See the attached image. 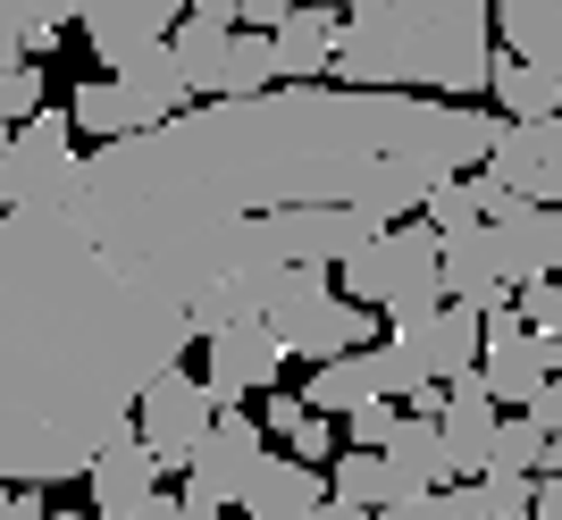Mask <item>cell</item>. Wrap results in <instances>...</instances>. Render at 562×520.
Returning <instances> with one entry per match:
<instances>
[{"label":"cell","mask_w":562,"mask_h":520,"mask_svg":"<svg viewBox=\"0 0 562 520\" xmlns=\"http://www.w3.org/2000/svg\"><path fill=\"white\" fill-rule=\"evenodd\" d=\"M34 110H43V68H34V59H0V151H9V135H18Z\"/></svg>","instance_id":"obj_28"},{"label":"cell","mask_w":562,"mask_h":520,"mask_svg":"<svg viewBox=\"0 0 562 520\" xmlns=\"http://www.w3.org/2000/svg\"><path fill=\"white\" fill-rule=\"evenodd\" d=\"M186 520H244V512H211V504H186Z\"/></svg>","instance_id":"obj_38"},{"label":"cell","mask_w":562,"mask_h":520,"mask_svg":"<svg viewBox=\"0 0 562 520\" xmlns=\"http://www.w3.org/2000/svg\"><path fill=\"white\" fill-rule=\"evenodd\" d=\"M328 504V478L311 471V462H294V453H260L252 487H244V504L235 512L244 520H311Z\"/></svg>","instance_id":"obj_20"},{"label":"cell","mask_w":562,"mask_h":520,"mask_svg":"<svg viewBox=\"0 0 562 520\" xmlns=\"http://www.w3.org/2000/svg\"><path fill=\"white\" fill-rule=\"evenodd\" d=\"M285 445H294V462H311V471H319V462H328V453H336V428H328V411H311V420L294 428Z\"/></svg>","instance_id":"obj_31"},{"label":"cell","mask_w":562,"mask_h":520,"mask_svg":"<svg viewBox=\"0 0 562 520\" xmlns=\"http://www.w3.org/2000/svg\"><path fill=\"white\" fill-rule=\"evenodd\" d=\"M495 143V110L370 84H269L252 101H193L168 126L93 143L59 177V211L101 252L193 310L227 278L244 218L294 202L420 211L446 177H470Z\"/></svg>","instance_id":"obj_1"},{"label":"cell","mask_w":562,"mask_h":520,"mask_svg":"<svg viewBox=\"0 0 562 520\" xmlns=\"http://www.w3.org/2000/svg\"><path fill=\"white\" fill-rule=\"evenodd\" d=\"M370 520H437V487H412V496H395V504H378Z\"/></svg>","instance_id":"obj_33"},{"label":"cell","mask_w":562,"mask_h":520,"mask_svg":"<svg viewBox=\"0 0 562 520\" xmlns=\"http://www.w3.org/2000/svg\"><path fill=\"white\" fill-rule=\"evenodd\" d=\"M110 76H117V93H126V110H135V135H143V126H168L193 101V84H186V68H177V50H168V43L126 50Z\"/></svg>","instance_id":"obj_19"},{"label":"cell","mask_w":562,"mask_h":520,"mask_svg":"<svg viewBox=\"0 0 562 520\" xmlns=\"http://www.w3.org/2000/svg\"><path fill=\"white\" fill-rule=\"evenodd\" d=\"M68 126H76V135H93V143L135 135V110H126V93H117V76H93V84H76Z\"/></svg>","instance_id":"obj_27"},{"label":"cell","mask_w":562,"mask_h":520,"mask_svg":"<svg viewBox=\"0 0 562 520\" xmlns=\"http://www.w3.org/2000/svg\"><path fill=\"white\" fill-rule=\"evenodd\" d=\"M285 9H294V0H235V18H244V25H260V34H269V25H278Z\"/></svg>","instance_id":"obj_35"},{"label":"cell","mask_w":562,"mask_h":520,"mask_svg":"<svg viewBox=\"0 0 562 520\" xmlns=\"http://www.w3.org/2000/svg\"><path fill=\"white\" fill-rule=\"evenodd\" d=\"M529 420H538L546 437H562V378H546L538 395H529Z\"/></svg>","instance_id":"obj_34"},{"label":"cell","mask_w":562,"mask_h":520,"mask_svg":"<svg viewBox=\"0 0 562 520\" xmlns=\"http://www.w3.org/2000/svg\"><path fill=\"white\" fill-rule=\"evenodd\" d=\"M269 84H278L269 34H260V25H235L227 50H218V68H211V84H202V101H252V93H269Z\"/></svg>","instance_id":"obj_22"},{"label":"cell","mask_w":562,"mask_h":520,"mask_svg":"<svg viewBox=\"0 0 562 520\" xmlns=\"http://www.w3.org/2000/svg\"><path fill=\"white\" fill-rule=\"evenodd\" d=\"M437 269H446V303L479 310V319L513 303V285H504V260H495L487 218H479V227H446V236H437Z\"/></svg>","instance_id":"obj_17"},{"label":"cell","mask_w":562,"mask_h":520,"mask_svg":"<svg viewBox=\"0 0 562 520\" xmlns=\"http://www.w3.org/2000/svg\"><path fill=\"white\" fill-rule=\"evenodd\" d=\"M85 496H93L101 520H135L143 504L160 496V462H151V445H143L135 428L126 437H110V445L93 453V471H85Z\"/></svg>","instance_id":"obj_18"},{"label":"cell","mask_w":562,"mask_h":520,"mask_svg":"<svg viewBox=\"0 0 562 520\" xmlns=\"http://www.w3.org/2000/svg\"><path fill=\"white\" fill-rule=\"evenodd\" d=\"M186 353L193 319L126 278L59 202L0 211V478H85Z\"/></svg>","instance_id":"obj_2"},{"label":"cell","mask_w":562,"mask_h":520,"mask_svg":"<svg viewBox=\"0 0 562 520\" xmlns=\"http://www.w3.org/2000/svg\"><path fill=\"white\" fill-rule=\"evenodd\" d=\"M386 471H395V487L412 496V487H453V471H446V437H437V420L428 411H403L395 420V437H386Z\"/></svg>","instance_id":"obj_23"},{"label":"cell","mask_w":562,"mask_h":520,"mask_svg":"<svg viewBox=\"0 0 562 520\" xmlns=\"http://www.w3.org/2000/svg\"><path fill=\"white\" fill-rule=\"evenodd\" d=\"M260 420L252 411H244V403H235V411H218L211 420V437H202V445L186 453V504H211V512H235V504H244V487H252V471H260Z\"/></svg>","instance_id":"obj_8"},{"label":"cell","mask_w":562,"mask_h":520,"mask_svg":"<svg viewBox=\"0 0 562 520\" xmlns=\"http://www.w3.org/2000/svg\"><path fill=\"white\" fill-rule=\"evenodd\" d=\"M495 260H504V285L529 278H562V202H504L487 218Z\"/></svg>","instance_id":"obj_13"},{"label":"cell","mask_w":562,"mask_h":520,"mask_svg":"<svg viewBox=\"0 0 562 520\" xmlns=\"http://www.w3.org/2000/svg\"><path fill=\"white\" fill-rule=\"evenodd\" d=\"M211 420H218V395L193 378L186 361H177V370H160V378L143 386V403H135V437L151 445V462H160V471H186V453L211 437Z\"/></svg>","instance_id":"obj_7"},{"label":"cell","mask_w":562,"mask_h":520,"mask_svg":"<svg viewBox=\"0 0 562 520\" xmlns=\"http://www.w3.org/2000/svg\"><path fill=\"white\" fill-rule=\"evenodd\" d=\"M479 310H462V303H437V310H420V319H395V344L412 353V370H420L428 386H446V378H462V370H479Z\"/></svg>","instance_id":"obj_14"},{"label":"cell","mask_w":562,"mask_h":520,"mask_svg":"<svg viewBox=\"0 0 562 520\" xmlns=\"http://www.w3.org/2000/svg\"><path fill=\"white\" fill-rule=\"evenodd\" d=\"M260 420L278 428V437H294V428L311 420V403H303V395H285V386H269V395H260Z\"/></svg>","instance_id":"obj_32"},{"label":"cell","mask_w":562,"mask_h":520,"mask_svg":"<svg viewBox=\"0 0 562 520\" xmlns=\"http://www.w3.org/2000/svg\"><path fill=\"white\" fill-rule=\"evenodd\" d=\"M479 378H487L495 403L529 411V395H538L546 378H562V336H538L513 303L487 310V328H479Z\"/></svg>","instance_id":"obj_6"},{"label":"cell","mask_w":562,"mask_h":520,"mask_svg":"<svg viewBox=\"0 0 562 520\" xmlns=\"http://www.w3.org/2000/svg\"><path fill=\"white\" fill-rule=\"evenodd\" d=\"M428 420H437V437H446V471L453 478H479L495 453V420H504V403L487 395V378L479 370H462V378H446V395L428 403Z\"/></svg>","instance_id":"obj_12"},{"label":"cell","mask_w":562,"mask_h":520,"mask_svg":"<svg viewBox=\"0 0 562 520\" xmlns=\"http://www.w3.org/2000/svg\"><path fill=\"white\" fill-rule=\"evenodd\" d=\"M336 294L345 303H370L386 310V319H420V310L446 303V269H437V227L428 218H412V227H378L361 252L336 260Z\"/></svg>","instance_id":"obj_4"},{"label":"cell","mask_w":562,"mask_h":520,"mask_svg":"<svg viewBox=\"0 0 562 520\" xmlns=\"http://www.w3.org/2000/svg\"><path fill=\"white\" fill-rule=\"evenodd\" d=\"M328 496H336V504H361V512H378V504H395L403 487H395V471H386V453L345 445V453H336V471H328Z\"/></svg>","instance_id":"obj_26"},{"label":"cell","mask_w":562,"mask_h":520,"mask_svg":"<svg viewBox=\"0 0 562 520\" xmlns=\"http://www.w3.org/2000/svg\"><path fill=\"white\" fill-rule=\"evenodd\" d=\"M311 520H370V512H361V504H336V496H328V504H319Z\"/></svg>","instance_id":"obj_37"},{"label":"cell","mask_w":562,"mask_h":520,"mask_svg":"<svg viewBox=\"0 0 562 520\" xmlns=\"http://www.w3.org/2000/svg\"><path fill=\"white\" fill-rule=\"evenodd\" d=\"M59 25H76L68 0H0V59H43Z\"/></svg>","instance_id":"obj_25"},{"label":"cell","mask_w":562,"mask_h":520,"mask_svg":"<svg viewBox=\"0 0 562 520\" xmlns=\"http://www.w3.org/2000/svg\"><path fill=\"white\" fill-rule=\"evenodd\" d=\"M336 43H345V9H328V0H294V9L269 25L278 84H328V76H336Z\"/></svg>","instance_id":"obj_16"},{"label":"cell","mask_w":562,"mask_h":520,"mask_svg":"<svg viewBox=\"0 0 562 520\" xmlns=\"http://www.w3.org/2000/svg\"><path fill=\"white\" fill-rule=\"evenodd\" d=\"M68 168H76V126H68V110H50V101H43V110L9 135V151H0V211L50 202Z\"/></svg>","instance_id":"obj_9"},{"label":"cell","mask_w":562,"mask_h":520,"mask_svg":"<svg viewBox=\"0 0 562 520\" xmlns=\"http://www.w3.org/2000/svg\"><path fill=\"white\" fill-rule=\"evenodd\" d=\"M495 50L562 76V0H495Z\"/></svg>","instance_id":"obj_21"},{"label":"cell","mask_w":562,"mask_h":520,"mask_svg":"<svg viewBox=\"0 0 562 520\" xmlns=\"http://www.w3.org/2000/svg\"><path fill=\"white\" fill-rule=\"evenodd\" d=\"M395 420H403V411H395V395H378V403H352V411H345V437H352V445H386V437H395Z\"/></svg>","instance_id":"obj_30"},{"label":"cell","mask_w":562,"mask_h":520,"mask_svg":"<svg viewBox=\"0 0 562 520\" xmlns=\"http://www.w3.org/2000/svg\"><path fill=\"white\" fill-rule=\"evenodd\" d=\"M487 101H495V118H554V110H562V76L529 68V59H513V50H495Z\"/></svg>","instance_id":"obj_24"},{"label":"cell","mask_w":562,"mask_h":520,"mask_svg":"<svg viewBox=\"0 0 562 520\" xmlns=\"http://www.w3.org/2000/svg\"><path fill=\"white\" fill-rule=\"evenodd\" d=\"M211 344V361H202V386L218 395V411H235V403H252V395H269V386L285 378V344L260 319H235V328H218V336H202Z\"/></svg>","instance_id":"obj_11"},{"label":"cell","mask_w":562,"mask_h":520,"mask_svg":"<svg viewBox=\"0 0 562 520\" xmlns=\"http://www.w3.org/2000/svg\"><path fill=\"white\" fill-rule=\"evenodd\" d=\"M495 76V0H352L336 84L479 101Z\"/></svg>","instance_id":"obj_3"},{"label":"cell","mask_w":562,"mask_h":520,"mask_svg":"<svg viewBox=\"0 0 562 520\" xmlns=\"http://www.w3.org/2000/svg\"><path fill=\"white\" fill-rule=\"evenodd\" d=\"M538 453H546V428L529 420V411H513V420H495V453H487V471L538 478Z\"/></svg>","instance_id":"obj_29"},{"label":"cell","mask_w":562,"mask_h":520,"mask_svg":"<svg viewBox=\"0 0 562 520\" xmlns=\"http://www.w3.org/2000/svg\"><path fill=\"white\" fill-rule=\"evenodd\" d=\"M76 25H85V43H93L101 68H117L126 50L143 43H168L177 34V18H186V0H68Z\"/></svg>","instance_id":"obj_15"},{"label":"cell","mask_w":562,"mask_h":520,"mask_svg":"<svg viewBox=\"0 0 562 520\" xmlns=\"http://www.w3.org/2000/svg\"><path fill=\"white\" fill-rule=\"evenodd\" d=\"M520 202H562V110L554 118H495V143L479 160Z\"/></svg>","instance_id":"obj_10"},{"label":"cell","mask_w":562,"mask_h":520,"mask_svg":"<svg viewBox=\"0 0 562 520\" xmlns=\"http://www.w3.org/2000/svg\"><path fill=\"white\" fill-rule=\"evenodd\" d=\"M260 328L285 344V361H336V353H361L378 336V310L370 303H345L328 285V269H285L269 285V303H260Z\"/></svg>","instance_id":"obj_5"},{"label":"cell","mask_w":562,"mask_h":520,"mask_svg":"<svg viewBox=\"0 0 562 520\" xmlns=\"http://www.w3.org/2000/svg\"><path fill=\"white\" fill-rule=\"evenodd\" d=\"M529 520H562V478H538V504H529Z\"/></svg>","instance_id":"obj_36"}]
</instances>
